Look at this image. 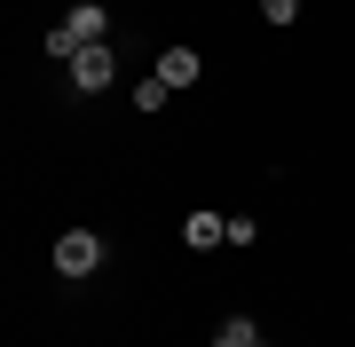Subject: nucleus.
<instances>
[{
	"label": "nucleus",
	"instance_id": "nucleus-1",
	"mask_svg": "<svg viewBox=\"0 0 355 347\" xmlns=\"http://www.w3.org/2000/svg\"><path fill=\"white\" fill-rule=\"evenodd\" d=\"M95 269H103V237L95 229H64V237H55V276L79 284V276H95Z\"/></svg>",
	"mask_w": 355,
	"mask_h": 347
},
{
	"label": "nucleus",
	"instance_id": "nucleus-2",
	"mask_svg": "<svg viewBox=\"0 0 355 347\" xmlns=\"http://www.w3.org/2000/svg\"><path fill=\"white\" fill-rule=\"evenodd\" d=\"M64 71H71V95H103V87L119 79V55H111V48L95 39V48H79V55H71Z\"/></svg>",
	"mask_w": 355,
	"mask_h": 347
},
{
	"label": "nucleus",
	"instance_id": "nucleus-3",
	"mask_svg": "<svg viewBox=\"0 0 355 347\" xmlns=\"http://www.w3.org/2000/svg\"><path fill=\"white\" fill-rule=\"evenodd\" d=\"M182 244H190V253H214V244H229V213H190V221H182Z\"/></svg>",
	"mask_w": 355,
	"mask_h": 347
},
{
	"label": "nucleus",
	"instance_id": "nucleus-4",
	"mask_svg": "<svg viewBox=\"0 0 355 347\" xmlns=\"http://www.w3.org/2000/svg\"><path fill=\"white\" fill-rule=\"evenodd\" d=\"M64 24H71V39H79V48H95V39H111V8H103V0H79Z\"/></svg>",
	"mask_w": 355,
	"mask_h": 347
},
{
	"label": "nucleus",
	"instance_id": "nucleus-5",
	"mask_svg": "<svg viewBox=\"0 0 355 347\" xmlns=\"http://www.w3.org/2000/svg\"><path fill=\"white\" fill-rule=\"evenodd\" d=\"M158 79H166V87H198V79H205V55L198 48H166L158 55Z\"/></svg>",
	"mask_w": 355,
	"mask_h": 347
},
{
	"label": "nucleus",
	"instance_id": "nucleus-6",
	"mask_svg": "<svg viewBox=\"0 0 355 347\" xmlns=\"http://www.w3.org/2000/svg\"><path fill=\"white\" fill-rule=\"evenodd\" d=\"M253 339H261V323H253V316H229V323H221V332L205 339V347H253Z\"/></svg>",
	"mask_w": 355,
	"mask_h": 347
},
{
	"label": "nucleus",
	"instance_id": "nucleus-7",
	"mask_svg": "<svg viewBox=\"0 0 355 347\" xmlns=\"http://www.w3.org/2000/svg\"><path fill=\"white\" fill-rule=\"evenodd\" d=\"M166 95H174V87H166L158 71H150V79H135V111H166Z\"/></svg>",
	"mask_w": 355,
	"mask_h": 347
},
{
	"label": "nucleus",
	"instance_id": "nucleus-8",
	"mask_svg": "<svg viewBox=\"0 0 355 347\" xmlns=\"http://www.w3.org/2000/svg\"><path fill=\"white\" fill-rule=\"evenodd\" d=\"M253 8L268 16V24H300V0H253Z\"/></svg>",
	"mask_w": 355,
	"mask_h": 347
},
{
	"label": "nucleus",
	"instance_id": "nucleus-9",
	"mask_svg": "<svg viewBox=\"0 0 355 347\" xmlns=\"http://www.w3.org/2000/svg\"><path fill=\"white\" fill-rule=\"evenodd\" d=\"M229 244H261V221L253 213H229Z\"/></svg>",
	"mask_w": 355,
	"mask_h": 347
},
{
	"label": "nucleus",
	"instance_id": "nucleus-10",
	"mask_svg": "<svg viewBox=\"0 0 355 347\" xmlns=\"http://www.w3.org/2000/svg\"><path fill=\"white\" fill-rule=\"evenodd\" d=\"M48 55H55V64H71V55H79V39H71V24H55V32H48Z\"/></svg>",
	"mask_w": 355,
	"mask_h": 347
},
{
	"label": "nucleus",
	"instance_id": "nucleus-11",
	"mask_svg": "<svg viewBox=\"0 0 355 347\" xmlns=\"http://www.w3.org/2000/svg\"><path fill=\"white\" fill-rule=\"evenodd\" d=\"M253 347H268V339H253Z\"/></svg>",
	"mask_w": 355,
	"mask_h": 347
}]
</instances>
